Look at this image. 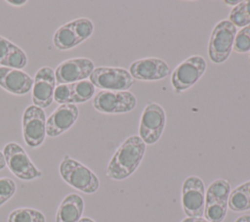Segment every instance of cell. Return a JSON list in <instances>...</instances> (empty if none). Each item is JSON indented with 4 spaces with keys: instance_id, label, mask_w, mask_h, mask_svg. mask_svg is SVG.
I'll return each instance as SVG.
<instances>
[{
    "instance_id": "14",
    "label": "cell",
    "mask_w": 250,
    "mask_h": 222,
    "mask_svg": "<svg viewBox=\"0 0 250 222\" xmlns=\"http://www.w3.org/2000/svg\"><path fill=\"white\" fill-rule=\"evenodd\" d=\"M78 108L73 104L60 105L46 119V135L54 138L67 131L77 120Z\"/></svg>"
},
{
    "instance_id": "15",
    "label": "cell",
    "mask_w": 250,
    "mask_h": 222,
    "mask_svg": "<svg viewBox=\"0 0 250 222\" xmlns=\"http://www.w3.org/2000/svg\"><path fill=\"white\" fill-rule=\"evenodd\" d=\"M33 78L21 69L0 67V87L14 95H25L31 91Z\"/></svg>"
},
{
    "instance_id": "24",
    "label": "cell",
    "mask_w": 250,
    "mask_h": 222,
    "mask_svg": "<svg viewBox=\"0 0 250 222\" xmlns=\"http://www.w3.org/2000/svg\"><path fill=\"white\" fill-rule=\"evenodd\" d=\"M228 210V203L209 202L204 206V218L209 222H222Z\"/></svg>"
},
{
    "instance_id": "31",
    "label": "cell",
    "mask_w": 250,
    "mask_h": 222,
    "mask_svg": "<svg viewBox=\"0 0 250 222\" xmlns=\"http://www.w3.org/2000/svg\"><path fill=\"white\" fill-rule=\"evenodd\" d=\"M234 222H250V214L241 215Z\"/></svg>"
},
{
    "instance_id": "34",
    "label": "cell",
    "mask_w": 250,
    "mask_h": 222,
    "mask_svg": "<svg viewBox=\"0 0 250 222\" xmlns=\"http://www.w3.org/2000/svg\"><path fill=\"white\" fill-rule=\"evenodd\" d=\"M244 185H245V190H246V192H247V195H248V197H249V199H250V180L247 181V182H245Z\"/></svg>"
},
{
    "instance_id": "23",
    "label": "cell",
    "mask_w": 250,
    "mask_h": 222,
    "mask_svg": "<svg viewBox=\"0 0 250 222\" xmlns=\"http://www.w3.org/2000/svg\"><path fill=\"white\" fill-rule=\"evenodd\" d=\"M27 65V56L23 52L22 49H21L16 44H13L10 51L8 52L6 58L1 63V67H12L17 69H21L25 67Z\"/></svg>"
},
{
    "instance_id": "33",
    "label": "cell",
    "mask_w": 250,
    "mask_h": 222,
    "mask_svg": "<svg viewBox=\"0 0 250 222\" xmlns=\"http://www.w3.org/2000/svg\"><path fill=\"white\" fill-rule=\"evenodd\" d=\"M224 3L229 5V6H236L237 4L240 3V1L239 0H235V1H228V0H226V1H224Z\"/></svg>"
},
{
    "instance_id": "25",
    "label": "cell",
    "mask_w": 250,
    "mask_h": 222,
    "mask_svg": "<svg viewBox=\"0 0 250 222\" xmlns=\"http://www.w3.org/2000/svg\"><path fill=\"white\" fill-rule=\"evenodd\" d=\"M70 22L75 34L81 42L88 39L94 31V24L92 21L87 18H78L71 21Z\"/></svg>"
},
{
    "instance_id": "7",
    "label": "cell",
    "mask_w": 250,
    "mask_h": 222,
    "mask_svg": "<svg viewBox=\"0 0 250 222\" xmlns=\"http://www.w3.org/2000/svg\"><path fill=\"white\" fill-rule=\"evenodd\" d=\"M89 80L95 87L109 91H127L134 82L129 70L117 67H95Z\"/></svg>"
},
{
    "instance_id": "4",
    "label": "cell",
    "mask_w": 250,
    "mask_h": 222,
    "mask_svg": "<svg viewBox=\"0 0 250 222\" xmlns=\"http://www.w3.org/2000/svg\"><path fill=\"white\" fill-rule=\"evenodd\" d=\"M6 166L19 179L31 181L42 176L39 170L29 158L25 150L18 143H7L3 148Z\"/></svg>"
},
{
    "instance_id": "11",
    "label": "cell",
    "mask_w": 250,
    "mask_h": 222,
    "mask_svg": "<svg viewBox=\"0 0 250 222\" xmlns=\"http://www.w3.org/2000/svg\"><path fill=\"white\" fill-rule=\"evenodd\" d=\"M94 63L88 58H72L62 62L55 70L58 84L74 83L85 80L94 70Z\"/></svg>"
},
{
    "instance_id": "10",
    "label": "cell",
    "mask_w": 250,
    "mask_h": 222,
    "mask_svg": "<svg viewBox=\"0 0 250 222\" xmlns=\"http://www.w3.org/2000/svg\"><path fill=\"white\" fill-rule=\"evenodd\" d=\"M182 207L188 217H202L205 206V187L197 176H188L182 186Z\"/></svg>"
},
{
    "instance_id": "18",
    "label": "cell",
    "mask_w": 250,
    "mask_h": 222,
    "mask_svg": "<svg viewBox=\"0 0 250 222\" xmlns=\"http://www.w3.org/2000/svg\"><path fill=\"white\" fill-rule=\"evenodd\" d=\"M230 194V185L226 179H217L213 181L205 192V203L221 202L228 203Z\"/></svg>"
},
{
    "instance_id": "26",
    "label": "cell",
    "mask_w": 250,
    "mask_h": 222,
    "mask_svg": "<svg viewBox=\"0 0 250 222\" xmlns=\"http://www.w3.org/2000/svg\"><path fill=\"white\" fill-rule=\"evenodd\" d=\"M232 50L240 54L250 51V24L242 27L236 33Z\"/></svg>"
},
{
    "instance_id": "32",
    "label": "cell",
    "mask_w": 250,
    "mask_h": 222,
    "mask_svg": "<svg viewBox=\"0 0 250 222\" xmlns=\"http://www.w3.org/2000/svg\"><path fill=\"white\" fill-rule=\"evenodd\" d=\"M6 167V161H5V157L3 155V152L0 151V170L4 169Z\"/></svg>"
},
{
    "instance_id": "2",
    "label": "cell",
    "mask_w": 250,
    "mask_h": 222,
    "mask_svg": "<svg viewBox=\"0 0 250 222\" xmlns=\"http://www.w3.org/2000/svg\"><path fill=\"white\" fill-rule=\"evenodd\" d=\"M59 172L66 184L82 193L94 194L100 187L98 176L86 165L69 155H64L62 159Z\"/></svg>"
},
{
    "instance_id": "13",
    "label": "cell",
    "mask_w": 250,
    "mask_h": 222,
    "mask_svg": "<svg viewBox=\"0 0 250 222\" xmlns=\"http://www.w3.org/2000/svg\"><path fill=\"white\" fill-rule=\"evenodd\" d=\"M170 67L166 62L159 58H143L134 61L129 67L133 79L143 81H155L170 74Z\"/></svg>"
},
{
    "instance_id": "37",
    "label": "cell",
    "mask_w": 250,
    "mask_h": 222,
    "mask_svg": "<svg viewBox=\"0 0 250 222\" xmlns=\"http://www.w3.org/2000/svg\"><path fill=\"white\" fill-rule=\"evenodd\" d=\"M1 205H2V203H1V202H0V206H1Z\"/></svg>"
},
{
    "instance_id": "6",
    "label": "cell",
    "mask_w": 250,
    "mask_h": 222,
    "mask_svg": "<svg viewBox=\"0 0 250 222\" xmlns=\"http://www.w3.org/2000/svg\"><path fill=\"white\" fill-rule=\"evenodd\" d=\"M207 67L202 56L192 55L177 66L171 74V84L175 92L182 93L193 86Z\"/></svg>"
},
{
    "instance_id": "3",
    "label": "cell",
    "mask_w": 250,
    "mask_h": 222,
    "mask_svg": "<svg viewBox=\"0 0 250 222\" xmlns=\"http://www.w3.org/2000/svg\"><path fill=\"white\" fill-rule=\"evenodd\" d=\"M237 33L236 27L229 21H220L212 29L209 44L208 56L212 63L222 64L228 60Z\"/></svg>"
},
{
    "instance_id": "9",
    "label": "cell",
    "mask_w": 250,
    "mask_h": 222,
    "mask_svg": "<svg viewBox=\"0 0 250 222\" xmlns=\"http://www.w3.org/2000/svg\"><path fill=\"white\" fill-rule=\"evenodd\" d=\"M21 128L25 144L30 148L40 147L46 138V114L43 109L28 106L22 114Z\"/></svg>"
},
{
    "instance_id": "28",
    "label": "cell",
    "mask_w": 250,
    "mask_h": 222,
    "mask_svg": "<svg viewBox=\"0 0 250 222\" xmlns=\"http://www.w3.org/2000/svg\"><path fill=\"white\" fill-rule=\"evenodd\" d=\"M13 42L8 40L7 38L0 36V65L3 62V60L6 58L8 52L10 51L11 47L13 46Z\"/></svg>"
},
{
    "instance_id": "17",
    "label": "cell",
    "mask_w": 250,
    "mask_h": 222,
    "mask_svg": "<svg viewBox=\"0 0 250 222\" xmlns=\"http://www.w3.org/2000/svg\"><path fill=\"white\" fill-rule=\"evenodd\" d=\"M54 46L60 51H65L76 47L82 42L75 34L71 22L61 25L53 35Z\"/></svg>"
},
{
    "instance_id": "27",
    "label": "cell",
    "mask_w": 250,
    "mask_h": 222,
    "mask_svg": "<svg viewBox=\"0 0 250 222\" xmlns=\"http://www.w3.org/2000/svg\"><path fill=\"white\" fill-rule=\"evenodd\" d=\"M16 190L17 186L13 179L9 177L0 178V202L2 205L15 195Z\"/></svg>"
},
{
    "instance_id": "8",
    "label": "cell",
    "mask_w": 250,
    "mask_h": 222,
    "mask_svg": "<svg viewBox=\"0 0 250 222\" xmlns=\"http://www.w3.org/2000/svg\"><path fill=\"white\" fill-rule=\"evenodd\" d=\"M136 106L137 99L130 91L102 90L93 99L94 109L100 112L108 114L129 112Z\"/></svg>"
},
{
    "instance_id": "20",
    "label": "cell",
    "mask_w": 250,
    "mask_h": 222,
    "mask_svg": "<svg viewBox=\"0 0 250 222\" xmlns=\"http://www.w3.org/2000/svg\"><path fill=\"white\" fill-rule=\"evenodd\" d=\"M228 207L235 212L250 209V199L245 190L244 183L230 192L228 200Z\"/></svg>"
},
{
    "instance_id": "35",
    "label": "cell",
    "mask_w": 250,
    "mask_h": 222,
    "mask_svg": "<svg viewBox=\"0 0 250 222\" xmlns=\"http://www.w3.org/2000/svg\"><path fill=\"white\" fill-rule=\"evenodd\" d=\"M78 222H96V221H94L93 219H91L89 217H82Z\"/></svg>"
},
{
    "instance_id": "5",
    "label": "cell",
    "mask_w": 250,
    "mask_h": 222,
    "mask_svg": "<svg viewBox=\"0 0 250 222\" xmlns=\"http://www.w3.org/2000/svg\"><path fill=\"white\" fill-rule=\"evenodd\" d=\"M166 122L164 109L157 103L146 104L140 118L139 137L146 145L155 144L161 137Z\"/></svg>"
},
{
    "instance_id": "29",
    "label": "cell",
    "mask_w": 250,
    "mask_h": 222,
    "mask_svg": "<svg viewBox=\"0 0 250 222\" xmlns=\"http://www.w3.org/2000/svg\"><path fill=\"white\" fill-rule=\"evenodd\" d=\"M181 222H209L203 217H187L183 219Z\"/></svg>"
},
{
    "instance_id": "19",
    "label": "cell",
    "mask_w": 250,
    "mask_h": 222,
    "mask_svg": "<svg viewBox=\"0 0 250 222\" xmlns=\"http://www.w3.org/2000/svg\"><path fill=\"white\" fill-rule=\"evenodd\" d=\"M71 87V103L82 104L93 98L95 94V86L90 80H81L78 82L70 83Z\"/></svg>"
},
{
    "instance_id": "12",
    "label": "cell",
    "mask_w": 250,
    "mask_h": 222,
    "mask_svg": "<svg viewBox=\"0 0 250 222\" xmlns=\"http://www.w3.org/2000/svg\"><path fill=\"white\" fill-rule=\"evenodd\" d=\"M57 86L55 71L50 67L39 68L33 79L32 102L33 105L41 109L49 107L54 101V92Z\"/></svg>"
},
{
    "instance_id": "16",
    "label": "cell",
    "mask_w": 250,
    "mask_h": 222,
    "mask_svg": "<svg viewBox=\"0 0 250 222\" xmlns=\"http://www.w3.org/2000/svg\"><path fill=\"white\" fill-rule=\"evenodd\" d=\"M84 211V200L77 194H68L61 201L56 222H78L82 218Z\"/></svg>"
},
{
    "instance_id": "22",
    "label": "cell",
    "mask_w": 250,
    "mask_h": 222,
    "mask_svg": "<svg viewBox=\"0 0 250 222\" xmlns=\"http://www.w3.org/2000/svg\"><path fill=\"white\" fill-rule=\"evenodd\" d=\"M229 21L235 27H244L250 24V0L240 1L234 6L229 12Z\"/></svg>"
},
{
    "instance_id": "1",
    "label": "cell",
    "mask_w": 250,
    "mask_h": 222,
    "mask_svg": "<svg viewBox=\"0 0 250 222\" xmlns=\"http://www.w3.org/2000/svg\"><path fill=\"white\" fill-rule=\"evenodd\" d=\"M146 144L137 135L126 138L110 158L105 174L116 181L124 180L132 175L141 164L146 153Z\"/></svg>"
},
{
    "instance_id": "36",
    "label": "cell",
    "mask_w": 250,
    "mask_h": 222,
    "mask_svg": "<svg viewBox=\"0 0 250 222\" xmlns=\"http://www.w3.org/2000/svg\"><path fill=\"white\" fill-rule=\"evenodd\" d=\"M249 61H250V51H249Z\"/></svg>"
},
{
    "instance_id": "21",
    "label": "cell",
    "mask_w": 250,
    "mask_h": 222,
    "mask_svg": "<svg viewBox=\"0 0 250 222\" xmlns=\"http://www.w3.org/2000/svg\"><path fill=\"white\" fill-rule=\"evenodd\" d=\"M8 222H46V218L40 210L29 207H20L10 212Z\"/></svg>"
},
{
    "instance_id": "30",
    "label": "cell",
    "mask_w": 250,
    "mask_h": 222,
    "mask_svg": "<svg viewBox=\"0 0 250 222\" xmlns=\"http://www.w3.org/2000/svg\"><path fill=\"white\" fill-rule=\"evenodd\" d=\"M8 4H11L12 6H22L24 5L27 1L25 0H21V1H15V0H9V1H6Z\"/></svg>"
}]
</instances>
